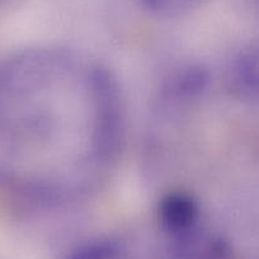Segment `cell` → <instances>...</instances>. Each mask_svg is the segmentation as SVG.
I'll return each instance as SVG.
<instances>
[{"label": "cell", "mask_w": 259, "mask_h": 259, "mask_svg": "<svg viewBox=\"0 0 259 259\" xmlns=\"http://www.w3.org/2000/svg\"><path fill=\"white\" fill-rule=\"evenodd\" d=\"M254 3H255L256 8H258V9H259V0H254Z\"/></svg>", "instance_id": "3"}, {"label": "cell", "mask_w": 259, "mask_h": 259, "mask_svg": "<svg viewBox=\"0 0 259 259\" xmlns=\"http://www.w3.org/2000/svg\"><path fill=\"white\" fill-rule=\"evenodd\" d=\"M150 13L160 17H179L189 13L205 0H139Z\"/></svg>", "instance_id": "2"}, {"label": "cell", "mask_w": 259, "mask_h": 259, "mask_svg": "<svg viewBox=\"0 0 259 259\" xmlns=\"http://www.w3.org/2000/svg\"><path fill=\"white\" fill-rule=\"evenodd\" d=\"M228 85L234 93L259 97V45L241 50L228 69Z\"/></svg>", "instance_id": "1"}]
</instances>
